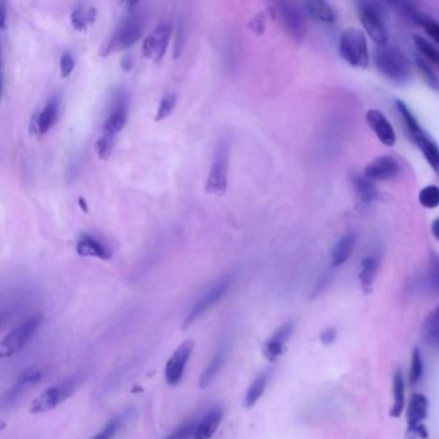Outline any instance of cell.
I'll use <instances>...</instances> for the list:
<instances>
[{"mask_svg":"<svg viewBox=\"0 0 439 439\" xmlns=\"http://www.w3.org/2000/svg\"><path fill=\"white\" fill-rule=\"evenodd\" d=\"M76 253L85 258H98L102 260H109L112 258V249L101 238H96L91 233H82L76 241Z\"/></svg>","mask_w":439,"mask_h":439,"instance_id":"obj_15","label":"cell"},{"mask_svg":"<svg viewBox=\"0 0 439 439\" xmlns=\"http://www.w3.org/2000/svg\"><path fill=\"white\" fill-rule=\"evenodd\" d=\"M223 420V410L220 407H213L209 412L199 421L193 439H210L220 428Z\"/></svg>","mask_w":439,"mask_h":439,"instance_id":"obj_21","label":"cell"},{"mask_svg":"<svg viewBox=\"0 0 439 439\" xmlns=\"http://www.w3.org/2000/svg\"><path fill=\"white\" fill-rule=\"evenodd\" d=\"M419 202L427 209H436L439 206V188L437 186H427L419 193Z\"/></svg>","mask_w":439,"mask_h":439,"instance_id":"obj_34","label":"cell"},{"mask_svg":"<svg viewBox=\"0 0 439 439\" xmlns=\"http://www.w3.org/2000/svg\"><path fill=\"white\" fill-rule=\"evenodd\" d=\"M193 348V340H186L174 350L172 357L168 359L165 366V379L170 386H175L181 383L188 359L192 355Z\"/></svg>","mask_w":439,"mask_h":439,"instance_id":"obj_11","label":"cell"},{"mask_svg":"<svg viewBox=\"0 0 439 439\" xmlns=\"http://www.w3.org/2000/svg\"><path fill=\"white\" fill-rule=\"evenodd\" d=\"M197 424L199 422L196 420L186 421L181 427H178V429L174 430L173 433H170L164 439H190L195 436Z\"/></svg>","mask_w":439,"mask_h":439,"instance_id":"obj_38","label":"cell"},{"mask_svg":"<svg viewBox=\"0 0 439 439\" xmlns=\"http://www.w3.org/2000/svg\"><path fill=\"white\" fill-rule=\"evenodd\" d=\"M416 66L419 69L424 80L427 82V84L429 85L431 89H436L439 91V78L437 76V73H434L430 67V64L421 57L416 58Z\"/></svg>","mask_w":439,"mask_h":439,"instance_id":"obj_35","label":"cell"},{"mask_svg":"<svg viewBox=\"0 0 439 439\" xmlns=\"http://www.w3.org/2000/svg\"><path fill=\"white\" fill-rule=\"evenodd\" d=\"M227 357V346L226 344H222L220 348L217 349V352L213 355L209 365L206 366V368L204 370V373L200 377V388L205 389L208 388L209 385L215 380V377L218 376V374L222 370V367L224 365V361Z\"/></svg>","mask_w":439,"mask_h":439,"instance_id":"obj_22","label":"cell"},{"mask_svg":"<svg viewBox=\"0 0 439 439\" xmlns=\"http://www.w3.org/2000/svg\"><path fill=\"white\" fill-rule=\"evenodd\" d=\"M427 341L430 346L439 350V323L427 325Z\"/></svg>","mask_w":439,"mask_h":439,"instance_id":"obj_43","label":"cell"},{"mask_svg":"<svg viewBox=\"0 0 439 439\" xmlns=\"http://www.w3.org/2000/svg\"><path fill=\"white\" fill-rule=\"evenodd\" d=\"M356 242H357V236L355 232H347L339 238L338 242L331 250V265L335 267L344 265L352 256Z\"/></svg>","mask_w":439,"mask_h":439,"instance_id":"obj_20","label":"cell"},{"mask_svg":"<svg viewBox=\"0 0 439 439\" xmlns=\"http://www.w3.org/2000/svg\"><path fill=\"white\" fill-rule=\"evenodd\" d=\"M80 383L82 375H73L61 382L60 384L48 388L33 401L30 406V413L39 415L55 410V407L64 403L75 392Z\"/></svg>","mask_w":439,"mask_h":439,"instance_id":"obj_3","label":"cell"},{"mask_svg":"<svg viewBox=\"0 0 439 439\" xmlns=\"http://www.w3.org/2000/svg\"><path fill=\"white\" fill-rule=\"evenodd\" d=\"M97 17V10L89 6V4H78L73 8L70 19H71V25L73 28H76L78 31H85L91 25L94 24Z\"/></svg>","mask_w":439,"mask_h":439,"instance_id":"obj_23","label":"cell"},{"mask_svg":"<svg viewBox=\"0 0 439 439\" xmlns=\"http://www.w3.org/2000/svg\"><path fill=\"white\" fill-rule=\"evenodd\" d=\"M355 187L357 191L359 199L364 202H371L376 199V188L374 183L367 179L366 177H357L355 179Z\"/></svg>","mask_w":439,"mask_h":439,"instance_id":"obj_33","label":"cell"},{"mask_svg":"<svg viewBox=\"0 0 439 439\" xmlns=\"http://www.w3.org/2000/svg\"><path fill=\"white\" fill-rule=\"evenodd\" d=\"M395 103H397V109L400 111V114L402 116L403 123L406 124V127L409 129V133H410L412 139L424 134L425 133L424 129L421 128L419 121L415 118V115L412 114L411 110L409 109V106L404 102L401 101V100H398Z\"/></svg>","mask_w":439,"mask_h":439,"instance_id":"obj_31","label":"cell"},{"mask_svg":"<svg viewBox=\"0 0 439 439\" xmlns=\"http://www.w3.org/2000/svg\"><path fill=\"white\" fill-rule=\"evenodd\" d=\"M60 97L55 94L52 96L48 101L46 106L43 107V110L39 111L34 118L31 120V125H30V132L33 134L37 136H44L51 129L55 127L58 116H60Z\"/></svg>","mask_w":439,"mask_h":439,"instance_id":"obj_12","label":"cell"},{"mask_svg":"<svg viewBox=\"0 0 439 439\" xmlns=\"http://www.w3.org/2000/svg\"><path fill=\"white\" fill-rule=\"evenodd\" d=\"M277 12L283 19V24L287 30V33L295 40H302L305 34V19H304L302 10L293 3L281 1V3H277Z\"/></svg>","mask_w":439,"mask_h":439,"instance_id":"obj_13","label":"cell"},{"mask_svg":"<svg viewBox=\"0 0 439 439\" xmlns=\"http://www.w3.org/2000/svg\"><path fill=\"white\" fill-rule=\"evenodd\" d=\"M115 147V137L109 136V134H103L98 138L97 143H96V150H97V155L101 160H106L110 157L112 154V150Z\"/></svg>","mask_w":439,"mask_h":439,"instance_id":"obj_37","label":"cell"},{"mask_svg":"<svg viewBox=\"0 0 439 439\" xmlns=\"http://www.w3.org/2000/svg\"><path fill=\"white\" fill-rule=\"evenodd\" d=\"M268 382H269V373L266 371V373L258 376L256 380L251 383V385L249 386L245 398H244V406L247 409L254 407L258 401L262 398V395L266 392Z\"/></svg>","mask_w":439,"mask_h":439,"instance_id":"obj_27","label":"cell"},{"mask_svg":"<svg viewBox=\"0 0 439 439\" xmlns=\"http://www.w3.org/2000/svg\"><path fill=\"white\" fill-rule=\"evenodd\" d=\"M428 400L424 394H412L407 407V422L410 431L420 428L421 422L428 416Z\"/></svg>","mask_w":439,"mask_h":439,"instance_id":"obj_19","label":"cell"},{"mask_svg":"<svg viewBox=\"0 0 439 439\" xmlns=\"http://www.w3.org/2000/svg\"><path fill=\"white\" fill-rule=\"evenodd\" d=\"M250 28H253L256 33H262L265 30V19L262 15L256 16V19L250 22Z\"/></svg>","mask_w":439,"mask_h":439,"instance_id":"obj_45","label":"cell"},{"mask_svg":"<svg viewBox=\"0 0 439 439\" xmlns=\"http://www.w3.org/2000/svg\"><path fill=\"white\" fill-rule=\"evenodd\" d=\"M404 409V377L401 371L394 374L393 379V407L391 415L393 418H400Z\"/></svg>","mask_w":439,"mask_h":439,"instance_id":"obj_29","label":"cell"},{"mask_svg":"<svg viewBox=\"0 0 439 439\" xmlns=\"http://www.w3.org/2000/svg\"><path fill=\"white\" fill-rule=\"evenodd\" d=\"M79 204H80V208H82V209H84V211H88L87 204H85V200H84L82 197H80V199H79Z\"/></svg>","mask_w":439,"mask_h":439,"instance_id":"obj_50","label":"cell"},{"mask_svg":"<svg viewBox=\"0 0 439 439\" xmlns=\"http://www.w3.org/2000/svg\"><path fill=\"white\" fill-rule=\"evenodd\" d=\"M379 268V260L376 256H365L361 262L359 280L365 292H368L375 281L376 274Z\"/></svg>","mask_w":439,"mask_h":439,"instance_id":"obj_28","label":"cell"},{"mask_svg":"<svg viewBox=\"0 0 439 439\" xmlns=\"http://www.w3.org/2000/svg\"><path fill=\"white\" fill-rule=\"evenodd\" d=\"M358 15L367 35L379 46L388 44L389 35L385 25V10L377 3H361Z\"/></svg>","mask_w":439,"mask_h":439,"instance_id":"obj_5","label":"cell"},{"mask_svg":"<svg viewBox=\"0 0 439 439\" xmlns=\"http://www.w3.org/2000/svg\"><path fill=\"white\" fill-rule=\"evenodd\" d=\"M0 15H1V28L4 30L6 28V24H7V10H6V3L3 1L1 3V8H0Z\"/></svg>","mask_w":439,"mask_h":439,"instance_id":"obj_48","label":"cell"},{"mask_svg":"<svg viewBox=\"0 0 439 439\" xmlns=\"http://www.w3.org/2000/svg\"><path fill=\"white\" fill-rule=\"evenodd\" d=\"M133 66H134V61L132 60V57H130V55H127V57H124V58H123L121 69H123L124 71H130V70L133 69Z\"/></svg>","mask_w":439,"mask_h":439,"instance_id":"obj_46","label":"cell"},{"mask_svg":"<svg viewBox=\"0 0 439 439\" xmlns=\"http://www.w3.org/2000/svg\"><path fill=\"white\" fill-rule=\"evenodd\" d=\"M42 322H43V316L35 314L25 322H22L16 329L12 330L0 343L1 357H12L17 355L19 350H22L28 340L34 337V334L40 328Z\"/></svg>","mask_w":439,"mask_h":439,"instance_id":"obj_7","label":"cell"},{"mask_svg":"<svg viewBox=\"0 0 439 439\" xmlns=\"http://www.w3.org/2000/svg\"><path fill=\"white\" fill-rule=\"evenodd\" d=\"M431 233H433L434 238L439 241V218L433 220V223H431Z\"/></svg>","mask_w":439,"mask_h":439,"instance_id":"obj_49","label":"cell"},{"mask_svg":"<svg viewBox=\"0 0 439 439\" xmlns=\"http://www.w3.org/2000/svg\"><path fill=\"white\" fill-rule=\"evenodd\" d=\"M129 112V96L124 89H119L114 94L107 118L103 123V134L116 137L127 124Z\"/></svg>","mask_w":439,"mask_h":439,"instance_id":"obj_9","label":"cell"},{"mask_svg":"<svg viewBox=\"0 0 439 439\" xmlns=\"http://www.w3.org/2000/svg\"><path fill=\"white\" fill-rule=\"evenodd\" d=\"M422 375V359H421L420 350L415 349L412 353L411 370H410V383L412 385L419 383Z\"/></svg>","mask_w":439,"mask_h":439,"instance_id":"obj_39","label":"cell"},{"mask_svg":"<svg viewBox=\"0 0 439 439\" xmlns=\"http://www.w3.org/2000/svg\"><path fill=\"white\" fill-rule=\"evenodd\" d=\"M413 44L416 51L421 55V58H424L427 62L436 64L439 67V49L433 46L427 39L413 35Z\"/></svg>","mask_w":439,"mask_h":439,"instance_id":"obj_32","label":"cell"},{"mask_svg":"<svg viewBox=\"0 0 439 439\" xmlns=\"http://www.w3.org/2000/svg\"><path fill=\"white\" fill-rule=\"evenodd\" d=\"M75 69V60L70 52H64L60 58V70L64 78H69Z\"/></svg>","mask_w":439,"mask_h":439,"instance_id":"obj_42","label":"cell"},{"mask_svg":"<svg viewBox=\"0 0 439 439\" xmlns=\"http://www.w3.org/2000/svg\"><path fill=\"white\" fill-rule=\"evenodd\" d=\"M175 37H174L173 58H178L183 52L184 43H186V26L183 21L178 24L175 28Z\"/></svg>","mask_w":439,"mask_h":439,"instance_id":"obj_40","label":"cell"},{"mask_svg":"<svg viewBox=\"0 0 439 439\" xmlns=\"http://www.w3.org/2000/svg\"><path fill=\"white\" fill-rule=\"evenodd\" d=\"M233 284V276L227 275L220 278L215 284L211 286L206 293L202 295L197 302L193 304L192 310L188 313L187 319L184 320V328H188L195 321L199 320L208 311L218 304L229 293L231 286Z\"/></svg>","mask_w":439,"mask_h":439,"instance_id":"obj_8","label":"cell"},{"mask_svg":"<svg viewBox=\"0 0 439 439\" xmlns=\"http://www.w3.org/2000/svg\"><path fill=\"white\" fill-rule=\"evenodd\" d=\"M401 173V165L392 156H380L367 165L365 177L371 182H384Z\"/></svg>","mask_w":439,"mask_h":439,"instance_id":"obj_14","label":"cell"},{"mask_svg":"<svg viewBox=\"0 0 439 439\" xmlns=\"http://www.w3.org/2000/svg\"><path fill=\"white\" fill-rule=\"evenodd\" d=\"M128 10L124 19L120 21L118 28L114 30L111 37L103 43L100 49L101 57H107L111 53L128 49L129 46L136 44L143 34L145 21L143 15L138 8V3L128 4Z\"/></svg>","mask_w":439,"mask_h":439,"instance_id":"obj_1","label":"cell"},{"mask_svg":"<svg viewBox=\"0 0 439 439\" xmlns=\"http://www.w3.org/2000/svg\"><path fill=\"white\" fill-rule=\"evenodd\" d=\"M132 416V411L127 410V411L121 412L119 415L114 416L109 422L102 428L94 437L91 439H112L115 438L118 436L120 430L123 429L127 424V421L130 419Z\"/></svg>","mask_w":439,"mask_h":439,"instance_id":"obj_26","label":"cell"},{"mask_svg":"<svg viewBox=\"0 0 439 439\" xmlns=\"http://www.w3.org/2000/svg\"><path fill=\"white\" fill-rule=\"evenodd\" d=\"M413 142L419 147L424 159L428 161L433 170L439 173V146L427 133L413 138Z\"/></svg>","mask_w":439,"mask_h":439,"instance_id":"obj_24","label":"cell"},{"mask_svg":"<svg viewBox=\"0 0 439 439\" xmlns=\"http://www.w3.org/2000/svg\"><path fill=\"white\" fill-rule=\"evenodd\" d=\"M366 121L368 127L373 129L376 137L384 146L393 147L395 145V132L392 124L386 119L383 112L379 110H368L366 112Z\"/></svg>","mask_w":439,"mask_h":439,"instance_id":"obj_16","label":"cell"},{"mask_svg":"<svg viewBox=\"0 0 439 439\" xmlns=\"http://www.w3.org/2000/svg\"><path fill=\"white\" fill-rule=\"evenodd\" d=\"M294 325L286 322L281 328L276 330L272 337L267 340L263 346V353L268 361L276 362L284 353L285 346L293 334Z\"/></svg>","mask_w":439,"mask_h":439,"instance_id":"obj_17","label":"cell"},{"mask_svg":"<svg viewBox=\"0 0 439 439\" xmlns=\"http://www.w3.org/2000/svg\"><path fill=\"white\" fill-rule=\"evenodd\" d=\"M430 287L434 293L439 294V256H431L429 266Z\"/></svg>","mask_w":439,"mask_h":439,"instance_id":"obj_41","label":"cell"},{"mask_svg":"<svg viewBox=\"0 0 439 439\" xmlns=\"http://www.w3.org/2000/svg\"><path fill=\"white\" fill-rule=\"evenodd\" d=\"M42 380V373L37 370H28L22 375L19 376L16 384L12 386L8 394L4 395L3 398V406L8 407L10 404L16 402L22 394L28 391L30 386L37 384Z\"/></svg>","mask_w":439,"mask_h":439,"instance_id":"obj_18","label":"cell"},{"mask_svg":"<svg viewBox=\"0 0 439 439\" xmlns=\"http://www.w3.org/2000/svg\"><path fill=\"white\" fill-rule=\"evenodd\" d=\"M434 323H439V305L430 313L429 317L427 320V325H434Z\"/></svg>","mask_w":439,"mask_h":439,"instance_id":"obj_47","label":"cell"},{"mask_svg":"<svg viewBox=\"0 0 439 439\" xmlns=\"http://www.w3.org/2000/svg\"><path fill=\"white\" fill-rule=\"evenodd\" d=\"M229 151L227 141L218 143L211 161L210 170L206 181V191L211 195L222 196L229 187Z\"/></svg>","mask_w":439,"mask_h":439,"instance_id":"obj_6","label":"cell"},{"mask_svg":"<svg viewBox=\"0 0 439 439\" xmlns=\"http://www.w3.org/2000/svg\"><path fill=\"white\" fill-rule=\"evenodd\" d=\"M304 8L312 19H317L319 22L322 24L335 22V13L329 3L326 1H307L304 3Z\"/></svg>","mask_w":439,"mask_h":439,"instance_id":"obj_25","label":"cell"},{"mask_svg":"<svg viewBox=\"0 0 439 439\" xmlns=\"http://www.w3.org/2000/svg\"><path fill=\"white\" fill-rule=\"evenodd\" d=\"M335 338H337V330H325V331H322V334H321V341H322V344H325V346H330V344L335 340Z\"/></svg>","mask_w":439,"mask_h":439,"instance_id":"obj_44","label":"cell"},{"mask_svg":"<svg viewBox=\"0 0 439 439\" xmlns=\"http://www.w3.org/2000/svg\"><path fill=\"white\" fill-rule=\"evenodd\" d=\"M175 103H177V96L174 93L166 94L164 98L160 101L159 109L156 111L155 121L159 123V121H163V120L166 119L172 114V111L174 110Z\"/></svg>","mask_w":439,"mask_h":439,"instance_id":"obj_36","label":"cell"},{"mask_svg":"<svg viewBox=\"0 0 439 439\" xmlns=\"http://www.w3.org/2000/svg\"><path fill=\"white\" fill-rule=\"evenodd\" d=\"M375 64L379 71L392 82L402 84L411 79V64L407 55L398 48L380 46L376 51Z\"/></svg>","mask_w":439,"mask_h":439,"instance_id":"obj_2","label":"cell"},{"mask_svg":"<svg viewBox=\"0 0 439 439\" xmlns=\"http://www.w3.org/2000/svg\"><path fill=\"white\" fill-rule=\"evenodd\" d=\"M412 21L419 25L436 43L439 44V22L429 15L416 10L412 16Z\"/></svg>","mask_w":439,"mask_h":439,"instance_id":"obj_30","label":"cell"},{"mask_svg":"<svg viewBox=\"0 0 439 439\" xmlns=\"http://www.w3.org/2000/svg\"><path fill=\"white\" fill-rule=\"evenodd\" d=\"M172 33H173V26L170 22L168 21L160 22L145 39L142 46L143 55L155 62L161 61V58L164 57L166 52Z\"/></svg>","mask_w":439,"mask_h":439,"instance_id":"obj_10","label":"cell"},{"mask_svg":"<svg viewBox=\"0 0 439 439\" xmlns=\"http://www.w3.org/2000/svg\"><path fill=\"white\" fill-rule=\"evenodd\" d=\"M340 57L353 67L364 69L368 64L366 35L362 30L349 28L341 34L339 43Z\"/></svg>","mask_w":439,"mask_h":439,"instance_id":"obj_4","label":"cell"}]
</instances>
